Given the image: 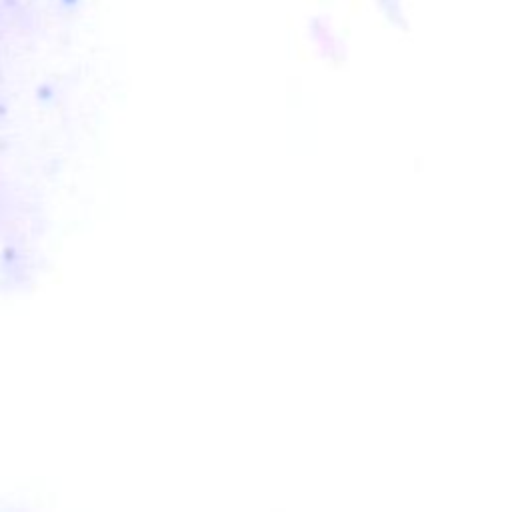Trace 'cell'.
Returning <instances> with one entry per match:
<instances>
[{
  "label": "cell",
  "instance_id": "obj_1",
  "mask_svg": "<svg viewBox=\"0 0 512 512\" xmlns=\"http://www.w3.org/2000/svg\"><path fill=\"white\" fill-rule=\"evenodd\" d=\"M378 6H380L382 12H386L388 18H392V16H402L400 0H378Z\"/></svg>",
  "mask_w": 512,
  "mask_h": 512
}]
</instances>
